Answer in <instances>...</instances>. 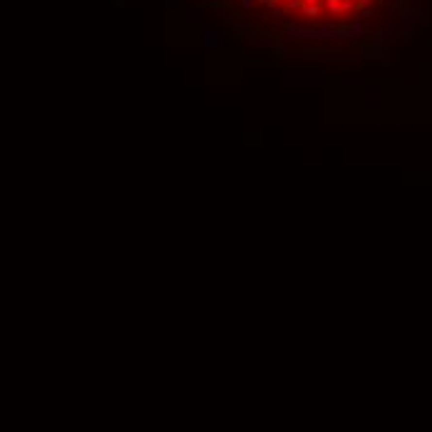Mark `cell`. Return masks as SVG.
I'll return each instance as SVG.
<instances>
[{
  "label": "cell",
  "mask_w": 432,
  "mask_h": 432,
  "mask_svg": "<svg viewBox=\"0 0 432 432\" xmlns=\"http://www.w3.org/2000/svg\"><path fill=\"white\" fill-rule=\"evenodd\" d=\"M204 48L206 50H211V48H221L224 45V37H221V33L219 30H214V28H204Z\"/></svg>",
  "instance_id": "1"
},
{
  "label": "cell",
  "mask_w": 432,
  "mask_h": 432,
  "mask_svg": "<svg viewBox=\"0 0 432 432\" xmlns=\"http://www.w3.org/2000/svg\"><path fill=\"white\" fill-rule=\"evenodd\" d=\"M323 13H328L331 17H343V13H340V0H323Z\"/></svg>",
  "instance_id": "2"
},
{
  "label": "cell",
  "mask_w": 432,
  "mask_h": 432,
  "mask_svg": "<svg viewBox=\"0 0 432 432\" xmlns=\"http://www.w3.org/2000/svg\"><path fill=\"white\" fill-rule=\"evenodd\" d=\"M300 13H303L306 20H318L323 15V5H303V8H300Z\"/></svg>",
  "instance_id": "3"
},
{
  "label": "cell",
  "mask_w": 432,
  "mask_h": 432,
  "mask_svg": "<svg viewBox=\"0 0 432 432\" xmlns=\"http://www.w3.org/2000/svg\"><path fill=\"white\" fill-rule=\"evenodd\" d=\"M303 5H306L303 0H286V3H283V10H286V13H298Z\"/></svg>",
  "instance_id": "4"
},
{
  "label": "cell",
  "mask_w": 432,
  "mask_h": 432,
  "mask_svg": "<svg viewBox=\"0 0 432 432\" xmlns=\"http://www.w3.org/2000/svg\"><path fill=\"white\" fill-rule=\"evenodd\" d=\"M258 3H261V5H266V8H271V10H273V8H278V5H281V0H258Z\"/></svg>",
  "instance_id": "5"
},
{
  "label": "cell",
  "mask_w": 432,
  "mask_h": 432,
  "mask_svg": "<svg viewBox=\"0 0 432 432\" xmlns=\"http://www.w3.org/2000/svg\"><path fill=\"white\" fill-rule=\"evenodd\" d=\"M239 3H241L244 10H249V8H253V3H258V0H239Z\"/></svg>",
  "instance_id": "6"
},
{
  "label": "cell",
  "mask_w": 432,
  "mask_h": 432,
  "mask_svg": "<svg viewBox=\"0 0 432 432\" xmlns=\"http://www.w3.org/2000/svg\"><path fill=\"white\" fill-rule=\"evenodd\" d=\"M306 5H323V0H303Z\"/></svg>",
  "instance_id": "7"
},
{
  "label": "cell",
  "mask_w": 432,
  "mask_h": 432,
  "mask_svg": "<svg viewBox=\"0 0 432 432\" xmlns=\"http://www.w3.org/2000/svg\"><path fill=\"white\" fill-rule=\"evenodd\" d=\"M179 5V0H166V8H177Z\"/></svg>",
  "instance_id": "8"
},
{
  "label": "cell",
  "mask_w": 432,
  "mask_h": 432,
  "mask_svg": "<svg viewBox=\"0 0 432 432\" xmlns=\"http://www.w3.org/2000/svg\"><path fill=\"white\" fill-rule=\"evenodd\" d=\"M281 3H286V0H281Z\"/></svg>",
  "instance_id": "9"
}]
</instances>
